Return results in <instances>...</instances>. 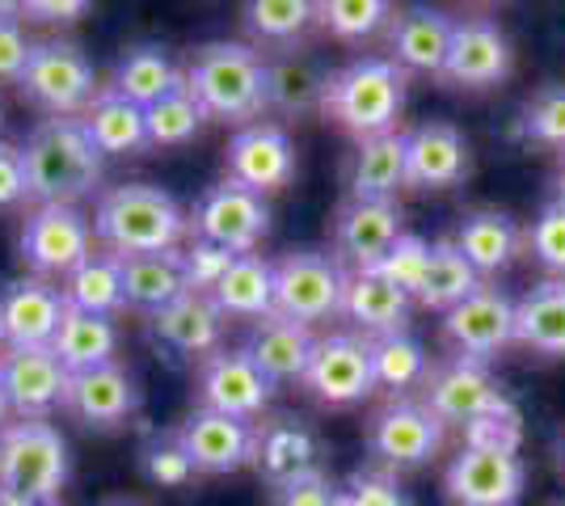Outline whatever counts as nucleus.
<instances>
[{"instance_id":"nucleus-62","label":"nucleus","mask_w":565,"mask_h":506,"mask_svg":"<svg viewBox=\"0 0 565 506\" xmlns=\"http://www.w3.org/2000/svg\"><path fill=\"white\" fill-rule=\"evenodd\" d=\"M557 506H565V503H557Z\"/></svg>"},{"instance_id":"nucleus-49","label":"nucleus","mask_w":565,"mask_h":506,"mask_svg":"<svg viewBox=\"0 0 565 506\" xmlns=\"http://www.w3.org/2000/svg\"><path fill=\"white\" fill-rule=\"evenodd\" d=\"M338 506H409V494L388 469H354L342 485Z\"/></svg>"},{"instance_id":"nucleus-44","label":"nucleus","mask_w":565,"mask_h":506,"mask_svg":"<svg viewBox=\"0 0 565 506\" xmlns=\"http://www.w3.org/2000/svg\"><path fill=\"white\" fill-rule=\"evenodd\" d=\"M519 136L527 144L553 148L557 157L565 152V85L553 80V85H541L536 94L523 101L519 110Z\"/></svg>"},{"instance_id":"nucleus-53","label":"nucleus","mask_w":565,"mask_h":506,"mask_svg":"<svg viewBox=\"0 0 565 506\" xmlns=\"http://www.w3.org/2000/svg\"><path fill=\"white\" fill-rule=\"evenodd\" d=\"M85 13H89L85 0H25V4H18V18L43 25H76Z\"/></svg>"},{"instance_id":"nucleus-27","label":"nucleus","mask_w":565,"mask_h":506,"mask_svg":"<svg viewBox=\"0 0 565 506\" xmlns=\"http://www.w3.org/2000/svg\"><path fill=\"white\" fill-rule=\"evenodd\" d=\"M451 245L465 254V262L490 279V274H502L519 262L523 254V228L511 212H498V207H477V212H465L460 224H456V237Z\"/></svg>"},{"instance_id":"nucleus-38","label":"nucleus","mask_w":565,"mask_h":506,"mask_svg":"<svg viewBox=\"0 0 565 506\" xmlns=\"http://www.w3.org/2000/svg\"><path fill=\"white\" fill-rule=\"evenodd\" d=\"M64 291V304L76 313H94L110 316L115 321L127 309V295H122V266L110 254H94L89 262H81L68 279L60 283Z\"/></svg>"},{"instance_id":"nucleus-39","label":"nucleus","mask_w":565,"mask_h":506,"mask_svg":"<svg viewBox=\"0 0 565 506\" xmlns=\"http://www.w3.org/2000/svg\"><path fill=\"white\" fill-rule=\"evenodd\" d=\"M486 279L465 262V254L451 241H435L430 245V266H426L423 291H418V304L430 309V313H451L460 300H469L472 291L481 288Z\"/></svg>"},{"instance_id":"nucleus-9","label":"nucleus","mask_w":565,"mask_h":506,"mask_svg":"<svg viewBox=\"0 0 565 506\" xmlns=\"http://www.w3.org/2000/svg\"><path fill=\"white\" fill-rule=\"evenodd\" d=\"M367 452L380 469L388 473H401V469H423L430 460L444 452V439H448V427L426 410L423 401L414 397H397L388 406H380L372 418H367Z\"/></svg>"},{"instance_id":"nucleus-29","label":"nucleus","mask_w":565,"mask_h":506,"mask_svg":"<svg viewBox=\"0 0 565 506\" xmlns=\"http://www.w3.org/2000/svg\"><path fill=\"white\" fill-rule=\"evenodd\" d=\"M152 321V334L157 342H166L169 351L178 355H190V359H207L224 346V313L215 309L212 295H199V291H186L178 295L169 309H161Z\"/></svg>"},{"instance_id":"nucleus-20","label":"nucleus","mask_w":565,"mask_h":506,"mask_svg":"<svg viewBox=\"0 0 565 506\" xmlns=\"http://www.w3.org/2000/svg\"><path fill=\"white\" fill-rule=\"evenodd\" d=\"M0 380L9 397V413L22 422H47L55 410H64L68 392V367L43 351H0Z\"/></svg>"},{"instance_id":"nucleus-10","label":"nucleus","mask_w":565,"mask_h":506,"mask_svg":"<svg viewBox=\"0 0 565 506\" xmlns=\"http://www.w3.org/2000/svg\"><path fill=\"white\" fill-rule=\"evenodd\" d=\"M418 401L444 427H469L477 418L511 406V397H507V388L498 385L490 363H472V359H460V355L430 363L423 388H418Z\"/></svg>"},{"instance_id":"nucleus-35","label":"nucleus","mask_w":565,"mask_h":506,"mask_svg":"<svg viewBox=\"0 0 565 506\" xmlns=\"http://www.w3.org/2000/svg\"><path fill=\"white\" fill-rule=\"evenodd\" d=\"M122 266V295L127 309L157 316L169 309L178 295H186V274H182V249L169 254H143V258H118Z\"/></svg>"},{"instance_id":"nucleus-1","label":"nucleus","mask_w":565,"mask_h":506,"mask_svg":"<svg viewBox=\"0 0 565 506\" xmlns=\"http://www.w3.org/2000/svg\"><path fill=\"white\" fill-rule=\"evenodd\" d=\"M18 152L34 207H76L81 198H94L106 173V157L85 136L81 119L34 122Z\"/></svg>"},{"instance_id":"nucleus-30","label":"nucleus","mask_w":565,"mask_h":506,"mask_svg":"<svg viewBox=\"0 0 565 506\" xmlns=\"http://www.w3.org/2000/svg\"><path fill=\"white\" fill-rule=\"evenodd\" d=\"M254 431H258V443H254V469H258L270 485L321 469V443H317V434L308 431L300 418L279 413V418L254 422Z\"/></svg>"},{"instance_id":"nucleus-51","label":"nucleus","mask_w":565,"mask_h":506,"mask_svg":"<svg viewBox=\"0 0 565 506\" xmlns=\"http://www.w3.org/2000/svg\"><path fill=\"white\" fill-rule=\"evenodd\" d=\"M338 498H342V485H333L326 469L270 485V506H338Z\"/></svg>"},{"instance_id":"nucleus-7","label":"nucleus","mask_w":565,"mask_h":506,"mask_svg":"<svg viewBox=\"0 0 565 506\" xmlns=\"http://www.w3.org/2000/svg\"><path fill=\"white\" fill-rule=\"evenodd\" d=\"M351 270L333 254L321 249H291L275 258V313L300 325H317L342 316V295H347Z\"/></svg>"},{"instance_id":"nucleus-31","label":"nucleus","mask_w":565,"mask_h":506,"mask_svg":"<svg viewBox=\"0 0 565 506\" xmlns=\"http://www.w3.org/2000/svg\"><path fill=\"white\" fill-rule=\"evenodd\" d=\"M401 186H405V131H388L354 144L347 161V198L397 203Z\"/></svg>"},{"instance_id":"nucleus-43","label":"nucleus","mask_w":565,"mask_h":506,"mask_svg":"<svg viewBox=\"0 0 565 506\" xmlns=\"http://www.w3.org/2000/svg\"><path fill=\"white\" fill-rule=\"evenodd\" d=\"M393 13L397 9L384 0H326V4H317V25L333 39L359 43V39H372L380 30H388Z\"/></svg>"},{"instance_id":"nucleus-6","label":"nucleus","mask_w":565,"mask_h":506,"mask_svg":"<svg viewBox=\"0 0 565 506\" xmlns=\"http://www.w3.org/2000/svg\"><path fill=\"white\" fill-rule=\"evenodd\" d=\"M18 94L39 106L47 119H81L85 106L94 101L97 73L89 64V55L68 43V39H43L30 51V64H25L22 80H18Z\"/></svg>"},{"instance_id":"nucleus-46","label":"nucleus","mask_w":565,"mask_h":506,"mask_svg":"<svg viewBox=\"0 0 565 506\" xmlns=\"http://www.w3.org/2000/svg\"><path fill=\"white\" fill-rule=\"evenodd\" d=\"M426 266H430V241L418 237V233H401L397 241L388 245V254H384L372 270H376L380 279H388L397 291H405L409 300H418L423 279H426Z\"/></svg>"},{"instance_id":"nucleus-23","label":"nucleus","mask_w":565,"mask_h":506,"mask_svg":"<svg viewBox=\"0 0 565 506\" xmlns=\"http://www.w3.org/2000/svg\"><path fill=\"white\" fill-rule=\"evenodd\" d=\"M401 233H405V216L397 203L347 198L333 212V258L347 270H372Z\"/></svg>"},{"instance_id":"nucleus-56","label":"nucleus","mask_w":565,"mask_h":506,"mask_svg":"<svg viewBox=\"0 0 565 506\" xmlns=\"http://www.w3.org/2000/svg\"><path fill=\"white\" fill-rule=\"evenodd\" d=\"M557 473L565 477V431L557 434Z\"/></svg>"},{"instance_id":"nucleus-24","label":"nucleus","mask_w":565,"mask_h":506,"mask_svg":"<svg viewBox=\"0 0 565 506\" xmlns=\"http://www.w3.org/2000/svg\"><path fill=\"white\" fill-rule=\"evenodd\" d=\"M326 85H330V68L305 47H282L266 55V110L279 119H305V115H321L326 101Z\"/></svg>"},{"instance_id":"nucleus-28","label":"nucleus","mask_w":565,"mask_h":506,"mask_svg":"<svg viewBox=\"0 0 565 506\" xmlns=\"http://www.w3.org/2000/svg\"><path fill=\"white\" fill-rule=\"evenodd\" d=\"M409 309L414 300L397 291L388 279H380L376 270H351L347 295H342V316L351 321V334L359 337H388L409 330Z\"/></svg>"},{"instance_id":"nucleus-8","label":"nucleus","mask_w":565,"mask_h":506,"mask_svg":"<svg viewBox=\"0 0 565 506\" xmlns=\"http://www.w3.org/2000/svg\"><path fill=\"white\" fill-rule=\"evenodd\" d=\"M18 254L34 279L64 283L76 266L94 258V219L81 207H30L22 219Z\"/></svg>"},{"instance_id":"nucleus-34","label":"nucleus","mask_w":565,"mask_h":506,"mask_svg":"<svg viewBox=\"0 0 565 506\" xmlns=\"http://www.w3.org/2000/svg\"><path fill=\"white\" fill-rule=\"evenodd\" d=\"M224 321H266L275 316V262L262 254H241L212 288Z\"/></svg>"},{"instance_id":"nucleus-33","label":"nucleus","mask_w":565,"mask_h":506,"mask_svg":"<svg viewBox=\"0 0 565 506\" xmlns=\"http://www.w3.org/2000/svg\"><path fill=\"white\" fill-rule=\"evenodd\" d=\"M515 346L565 359V279H544L515 300Z\"/></svg>"},{"instance_id":"nucleus-55","label":"nucleus","mask_w":565,"mask_h":506,"mask_svg":"<svg viewBox=\"0 0 565 506\" xmlns=\"http://www.w3.org/2000/svg\"><path fill=\"white\" fill-rule=\"evenodd\" d=\"M548 186H553V203L565 207V152L557 157V165H553V182H548Z\"/></svg>"},{"instance_id":"nucleus-61","label":"nucleus","mask_w":565,"mask_h":506,"mask_svg":"<svg viewBox=\"0 0 565 506\" xmlns=\"http://www.w3.org/2000/svg\"><path fill=\"white\" fill-rule=\"evenodd\" d=\"M0 351H4V342H0Z\"/></svg>"},{"instance_id":"nucleus-5","label":"nucleus","mask_w":565,"mask_h":506,"mask_svg":"<svg viewBox=\"0 0 565 506\" xmlns=\"http://www.w3.org/2000/svg\"><path fill=\"white\" fill-rule=\"evenodd\" d=\"M72 477L68 439L51 422H4L0 427V498L47 503Z\"/></svg>"},{"instance_id":"nucleus-41","label":"nucleus","mask_w":565,"mask_h":506,"mask_svg":"<svg viewBox=\"0 0 565 506\" xmlns=\"http://www.w3.org/2000/svg\"><path fill=\"white\" fill-rule=\"evenodd\" d=\"M426 372H430V355H426V346L409 330L405 334L372 337V376H376V388H388V392L423 388Z\"/></svg>"},{"instance_id":"nucleus-42","label":"nucleus","mask_w":565,"mask_h":506,"mask_svg":"<svg viewBox=\"0 0 565 506\" xmlns=\"http://www.w3.org/2000/svg\"><path fill=\"white\" fill-rule=\"evenodd\" d=\"M143 122H148V148H182L203 131L207 115H203V106L182 85V89H173L161 101H152L143 110Z\"/></svg>"},{"instance_id":"nucleus-60","label":"nucleus","mask_w":565,"mask_h":506,"mask_svg":"<svg viewBox=\"0 0 565 506\" xmlns=\"http://www.w3.org/2000/svg\"><path fill=\"white\" fill-rule=\"evenodd\" d=\"M0 122H4V110H0Z\"/></svg>"},{"instance_id":"nucleus-47","label":"nucleus","mask_w":565,"mask_h":506,"mask_svg":"<svg viewBox=\"0 0 565 506\" xmlns=\"http://www.w3.org/2000/svg\"><path fill=\"white\" fill-rule=\"evenodd\" d=\"M523 249H527L553 279H565V207L562 203L548 198L541 212H536V219L523 228Z\"/></svg>"},{"instance_id":"nucleus-25","label":"nucleus","mask_w":565,"mask_h":506,"mask_svg":"<svg viewBox=\"0 0 565 506\" xmlns=\"http://www.w3.org/2000/svg\"><path fill=\"white\" fill-rule=\"evenodd\" d=\"M451 25L456 18H448L444 9H401L388 22V60L397 64L401 73H430L444 76L451 51Z\"/></svg>"},{"instance_id":"nucleus-36","label":"nucleus","mask_w":565,"mask_h":506,"mask_svg":"<svg viewBox=\"0 0 565 506\" xmlns=\"http://www.w3.org/2000/svg\"><path fill=\"white\" fill-rule=\"evenodd\" d=\"M81 127H85V136L94 140V148L102 152V157H136V152L148 148V122H143V110L136 106V101L110 94V89H102V94L85 106Z\"/></svg>"},{"instance_id":"nucleus-57","label":"nucleus","mask_w":565,"mask_h":506,"mask_svg":"<svg viewBox=\"0 0 565 506\" xmlns=\"http://www.w3.org/2000/svg\"><path fill=\"white\" fill-rule=\"evenodd\" d=\"M9 422V397H4V380H0V427Z\"/></svg>"},{"instance_id":"nucleus-37","label":"nucleus","mask_w":565,"mask_h":506,"mask_svg":"<svg viewBox=\"0 0 565 506\" xmlns=\"http://www.w3.org/2000/svg\"><path fill=\"white\" fill-rule=\"evenodd\" d=\"M51 355L68 367V376L106 367L118 355V325L110 316L64 309V321H60V330L51 337Z\"/></svg>"},{"instance_id":"nucleus-40","label":"nucleus","mask_w":565,"mask_h":506,"mask_svg":"<svg viewBox=\"0 0 565 506\" xmlns=\"http://www.w3.org/2000/svg\"><path fill=\"white\" fill-rule=\"evenodd\" d=\"M245 34L262 47H296V39H305L308 25H317V4L308 0H254L241 9Z\"/></svg>"},{"instance_id":"nucleus-2","label":"nucleus","mask_w":565,"mask_h":506,"mask_svg":"<svg viewBox=\"0 0 565 506\" xmlns=\"http://www.w3.org/2000/svg\"><path fill=\"white\" fill-rule=\"evenodd\" d=\"M94 241L110 258L169 254L190 241V212L152 182H122L97 194Z\"/></svg>"},{"instance_id":"nucleus-54","label":"nucleus","mask_w":565,"mask_h":506,"mask_svg":"<svg viewBox=\"0 0 565 506\" xmlns=\"http://www.w3.org/2000/svg\"><path fill=\"white\" fill-rule=\"evenodd\" d=\"M25 198V169H22V152L18 144H4L0 140V212L9 207H22Z\"/></svg>"},{"instance_id":"nucleus-19","label":"nucleus","mask_w":565,"mask_h":506,"mask_svg":"<svg viewBox=\"0 0 565 506\" xmlns=\"http://www.w3.org/2000/svg\"><path fill=\"white\" fill-rule=\"evenodd\" d=\"M143 406L140 380L122 367V363H106L94 372H76L68 376V392H64V410L89 427V431H118L127 427Z\"/></svg>"},{"instance_id":"nucleus-32","label":"nucleus","mask_w":565,"mask_h":506,"mask_svg":"<svg viewBox=\"0 0 565 506\" xmlns=\"http://www.w3.org/2000/svg\"><path fill=\"white\" fill-rule=\"evenodd\" d=\"M182 85H186V73L173 64V55L161 43H136L115 60V73H110L106 89L148 110L152 101H161Z\"/></svg>"},{"instance_id":"nucleus-21","label":"nucleus","mask_w":565,"mask_h":506,"mask_svg":"<svg viewBox=\"0 0 565 506\" xmlns=\"http://www.w3.org/2000/svg\"><path fill=\"white\" fill-rule=\"evenodd\" d=\"M64 291L47 279H13L0 288V342L9 351H43L64 321Z\"/></svg>"},{"instance_id":"nucleus-12","label":"nucleus","mask_w":565,"mask_h":506,"mask_svg":"<svg viewBox=\"0 0 565 506\" xmlns=\"http://www.w3.org/2000/svg\"><path fill=\"white\" fill-rule=\"evenodd\" d=\"M308 397L326 410H351L363 397L376 392L372 376V342L351 334V330H333L317 337V351L305 372Z\"/></svg>"},{"instance_id":"nucleus-11","label":"nucleus","mask_w":565,"mask_h":506,"mask_svg":"<svg viewBox=\"0 0 565 506\" xmlns=\"http://www.w3.org/2000/svg\"><path fill=\"white\" fill-rule=\"evenodd\" d=\"M270 233V207L266 198L236 182H215L194 198L190 207V237L212 241L228 254H254L262 245V237Z\"/></svg>"},{"instance_id":"nucleus-17","label":"nucleus","mask_w":565,"mask_h":506,"mask_svg":"<svg viewBox=\"0 0 565 506\" xmlns=\"http://www.w3.org/2000/svg\"><path fill=\"white\" fill-rule=\"evenodd\" d=\"M527 489V464L511 452L460 448L444 473V494L451 506H519Z\"/></svg>"},{"instance_id":"nucleus-22","label":"nucleus","mask_w":565,"mask_h":506,"mask_svg":"<svg viewBox=\"0 0 565 506\" xmlns=\"http://www.w3.org/2000/svg\"><path fill=\"white\" fill-rule=\"evenodd\" d=\"M186 456L194 460L199 473H236V469H249L254 464V443H258V431L254 422H241V418H228V413H215V410H194L173 427Z\"/></svg>"},{"instance_id":"nucleus-15","label":"nucleus","mask_w":565,"mask_h":506,"mask_svg":"<svg viewBox=\"0 0 565 506\" xmlns=\"http://www.w3.org/2000/svg\"><path fill=\"white\" fill-rule=\"evenodd\" d=\"M515 68V47L494 18H456L451 25V51L444 64V80L456 89H498Z\"/></svg>"},{"instance_id":"nucleus-13","label":"nucleus","mask_w":565,"mask_h":506,"mask_svg":"<svg viewBox=\"0 0 565 506\" xmlns=\"http://www.w3.org/2000/svg\"><path fill=\"white\" fill-rule=\"evenodd\" d=\"M194 401L203 410L228 413V418H241V422H254L270 410L275 401V385L262 376V367L249 355L245 346H220L215 355L199 359V372H194Z\"/></svg>"},{"instance_id":"nucleus-48","label":"nucleus","mask_w":565,"mask_h":506,"mask_svg":"<svg viewBox=\"0 0 565 506\" xmlns=\"http://www.w3.org/2000/svg\"><path fill=\"white\" fill-rule=\"evenodd\" d=\"M465 448L511 452V456H519V448H523V418H519L515 406H502V410L469 422V427H465Z\"/></svg>"},{"instance_id":"nucleus-16","label":"nucleus","mask_w":565,"mask_h":506,"mask_svg":"<svg viewBox=\"0 0 565 506\" xmlns=\"http://www.w3.org/2000/svg\"><path fill=\"white\" fill-rule=\"evenodd\" d=\"M296 165H300L296 144H291V136L282 131L279 122H249V127L233 131V140L224 148L228 182L262 194V198L282 191L296 177Z\"/></svg>"},{"instance_id":"nucleus-14","label":"nucleus","mask_w":565,"mask_h":506,"mask_svg":"<svg viewBox=\"0 0 565 506\" xmlns=\"http://www.w3.org/2000/svg\"><path fill=\"white\" fill-rule=\"evenodd\" d=\"M444 337L460 359L490 363L515 342V300L498 283H481L469 300L444 313Z\"/></svg>"},{"instance_id":"nucleus-4","label":"nucleus","mask_w":565,"mask_h":506,"mask_svg":"<svg viewBox=\"0 0 565 506\" xmlns=\"http://www.w3.org/2000/svg\"><path fill=\"white\" fill-rule=\"evenodd\" d=\"M405 85L409 76L388 55H359L330 73L321 115L338 131L354 136V144L376 140V136L397 131V119L405 110Z\"/></svg>"},{"instance_id":"nucleus-3","label":"nucleus","mask_w":565,"mask_h":506,"mask_svg":"<svg viewBox=\"0 0 565 506\" xmlns=\"http://www.w3.org/2000/svg\"><path fill=\"white\" fill-rule=\"evenodd\" d=\"M186 89L207 119L241 131L266 110V55L236 39L203 43L186 64Z\"/></svg>"},{"instance_id":"nucleus-26","label":"nucleus","mask_w":565,"mask_h":506,"mask_svg":"<svg viewBox=\"0 0 565 506\" xmlns=\"http://www.w3.org/2000/svg\"><path fill=\"white\" fill-rule=\"evenodd\" d=\"M312 351H317V334L300 325V321H287V316H266V321H254L249 325V337H245V355L258 363L262 376L270 385H305V372L312 363Z\"/></svg>"},{"instance_id":"nucleus-59","label":"nucleus","mask_w":565,"mask_h":506,"mask_svg":"<svg viewBox=\"0 0 565 506\" xmlns=\"http://www.w3.org/2000/svg\"><path fill=\"white\" fill-rule=\"evenodd\" d=\"M102 506H140L136 498H110V503H102Z\"/></svg>"},{"instance_id":"nucleus-50","label":"nucleus","mask_w":565,"mask_h":506,"mask_svg":"<svg viewBox=\"0 0 565 506\" xmlns=\"http://www.w3.org/2000/svg\"><path fill=\"white\" fill-rule=\"evenodd\" d=\"M233 258H236V254L220 249V245L190 237V241L182 245V274H186V291L212 295V288L224 279V270L233 266Z\"/></svg>"},{"instance_id":"nucleus-52","label":"nucleus","mask_w":565,"mask_h":506,"mask_svg":"<svg viewBox=\"0 0 565 506\" xmlns=\"http://www.w3.org/2000/svg\"><path fill=\"white\" fill-rule=\"evenodd\" d=\"M30 51H34V43L25 39L18 4H0V85H18L22 80Z\"/></svg>"},{"instance_id":"nucleus-18","label":"nucleus","mask_w":565,"mask_h":506,"mask_svg":"<svg viewBox=\"0 0 565 506\" xmlns=\"http://www.w3.org/2000/svg\"><path fill=\"white\" fill-rule=\"evenodd\" d=\"M472 173V148L448 119H426L405 131V186L451 191Z\"/></svg>"},{"instance_id":"nucleus-58","label":"nucleus","mask_w":565,"mask_h":506,"mask_svg":"<svg viewBox=\"0 0 565 506\" xmlns=\"http://www.w3.org/2000/svg\"><path fill=\"white\" fill-rule=\"evenodd\" d=\"M0 506H64L60 498H47V503H9V498H0Z\"/></svg>"},{"instance_id":"nucleus-45","label":"nucleus","mask_w":565,"mask_h":506,"mask_svg":"<svg viewBox=\"0 0 565 506\" xmlns=\"http://www.w3.org/2000/svg\"><path fill=\"white\" fill-rule=\"evenodd\" d=\"M140 473L161 489H182L199 477L194 460L186 456L178 431H157L140 443Z\"/></svg>"}]
</instances>
